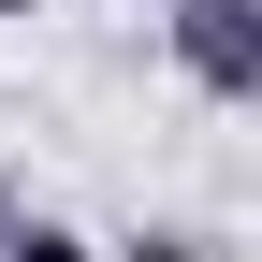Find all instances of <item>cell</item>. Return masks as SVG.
<instances>
[{"instance_id": "cell-1", "label": "cell", "mask_w": 262, "mask_h": 262, "mask_svg": "<svg viewBox=\"0 0 262 262\" xmlns=\"http://www.w3.org/2000/svg\"><path fill=\"white\" fill-rule=\"evenodd\" d=\"M160 29L204 102H262V0H160Z\"/></svg>"}, {"instance_id": "cell-2", "label": "cell", "mask_w": 262, "mask_h": 262, "mask_svg": "<svg viewBox=\"0 0 262 262\" xmlns=\"http://www.w3.org/2000/svg\"><path fill=\"white\" fill-rule=\"evenodd\" d=\"M0 262H102V233H73V219H15Z\"/></svg>"}, {"instance_id": "cell-3", "label": "cell", "mask_w": 262, "mask_h": 262, "mask_svg": "<svg viewBox=\"0 0 262 262\" xmlns=\"http://www.w3.org/2000/svg\"><path fill=\"white\" fill-rule=\"evenodd\" d=\"M102 262H204V233H175V219H160V233H131V248H102Z\"/></svg>"}, {"instance_id": "cell-4", "label": "cell", "mask_w": 262, "mask_h": 262, "mask_svg": "<svg viewBox=\"0 0 262 262\" xmlns=\"http://www.w3.org/2000/svg\"><path fill=\"white\" fill-rule=\"evenodd\" d=\"M29 15H44V0H0V29H29Z\"/></svg>"}, {"instance_id": "cell-5", "label": "cell", "mask_w": 262, "mask_h": 262, "mask_svg": "<svg viewBox=\"0 0 262 262\" xmlns=\"http://www.w3.org/2000/svg\"><path fill=\"white\" fill-rule=\"evenodd\" d=\"M131 15H160V0H131Z\"/></svg>"}]
</instances>
